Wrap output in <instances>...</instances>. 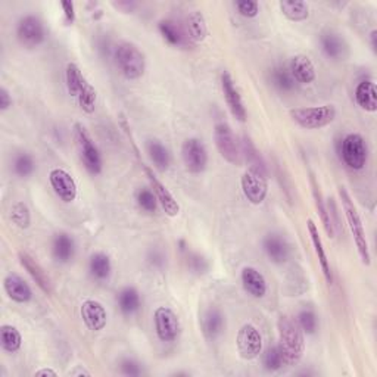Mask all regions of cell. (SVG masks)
Instances as JSON below:
<instances>
[{"label": "cell", "mask_w": 377, "mask_h": 377, "mask_svg": "<svg viewBox=\"0 0 377 377\" xmlns=\"http://www.w3.org/2000/svg\"><path fill=\"white\" fill-rule=\"evenodd\" d=\"M279 329V348L285 359V366L293 367L302 360L305 352V333L289 315H282L277 322Z\"/></svg>", "instance_id": "obj_1"}, {"label": "cell", "mask_w": 377, "mask_h": 377, "mask_svg": "<svg viewBox=\"0 0 377 377\" xmlns=\"http://www.w3.org/2000/svg\"><path fill=\"white\" fill-rule=\"evenodd\" d=\"M116 70L129 82H137L146 72V56L142 49L131 42H123L114 50Z\"/></svg>", "instance_id": "obj_2"}, {"label": "cell", "mask_w": 377, "mask_h": 377, "mask_svg": "<svg viewBox=\"0 0 377 377\" xmlns=\"http://www.w3.org/2000/svg\"><path fill=\"white\" fill-rule=\"evenodd\" d=\"M339 196H341L344 214L346 217V223H348V227L351 230L356 251H359V255L361 258L363 264L370 267L371 266V255H370V248H368V241H367V236H366L364 224H363V220L359 214V209H356V207L354 205V201L351 200L348 190L344 186L339 187Z\"/></svg>", "instance_id": "obj_3"}, {"label": "cell", "mask_w": 377, "mask_h": 377, "mask_svg": "<svg viewBox=\"0 0 377 377\" xmlns=\"http://www.w3.org/2000/svg\"><path fill=\"white\" fill-rule=\"evenodd\" d=\"M72 138L86 171L92 175L101 174L104 170L102 153L94 143L89 130L82 123H75L72 126Z\"/></svg>", "instance_id": "obj_4"}, {"label": "cell", "mask_w": 377, "mask_h": 377, "mask_svg": "<svg viewBox=\"0 0 377 377\" xmlns=\"http://www.w3.org/2000/svg\"><path fill=\"white\" fill-rule=\"evenodd\" d=\"M292 121L304 130H320L330 126L334 120L337 111L334 105H317V106H302L293 108L289 111Z\"/></svg>", "instance_id": "obj_5"}, {"label": "cell", "mask_w": 377, "mask_h": 377, "mask_svg": "<svg viewBox=\"0 0 377 377\" xmlns=\"http://www.w3.org/2000/svg\"><path fill=\"white\" fill-rule=\"evenodd\" d=\"M48 31L43 19L28 13L19 18L16 23V40L26 49H35L46 42Z\"/></svg>", "instance_id": "obj_6"}, {"label": "cell", "mask_w": 377, "mask_h": 377, "mask_svg": "<svg viewBox=\"0 0 377 377\" xmlns=\"http://www.w3.org/2000/svg\"><path fill=\"white\" fill-rule=\"evenodd\" d=\"M341 158L352 171H361L368 161V148L366 138L360 133H349L341 143Z\"/></svg>", "instance_id": "obj_7"}, {"label": "cell", "mask_w": 377, "mask_h": 377, "mask_svg": "<svg viewBox=\"0 0 377 377\" xmlns=\"http://www.w3.org/2000/svg\"><path fill=\"white\" fill-rule=\"evenodd\" d=\"M214 143L224 161L231 165L242 164V152L237 138L227 123H217L214 127Z\"/></svg>", "instance_id": "obj_8"}, {"label": "cell", "mask_w": 377, "mask_h": 377, "mask_svg": "<svg viewBox=\"0 0 377 377\" xmlns=\"http://www.w3.org/2000/svg\"><path fill=\"white\" fill-rule=\"evenodd\" d=\"M263 334L255 324L245 323L236 334V349L242 360L252 361L263 354Z\"/></svg>", "instance_id": "obj_9"}, {"label": "cell", "mask_w": 377, "mask_h": 377, "mask_svg": "<svg viewBox=\"0 0 377 377\" xmlns=\"http://www.w3.org/2000/svg\"><path fill=\"white\" fill-rule=\"evenodd\" d=\"M155 333L163 344L175 342L182 333V323L178 315L170 307H158L153 312Z\"/></svg>", "instance_id": "obj_10"}, {"label": "cell", "mask_w": 377, "mask_h": 377, "mask_svg": "<svg viewBox=\"0 0 377 377\" xmlns=\"http://www.w3.org/2000/svg\"><path fill=\"white\" fill-rule=\"evenodd\" d=\"M182 160L190 174H202L208 167V151L201 138H186L182 145Z\"/></svg>", "instance_id": "obj_11"}, {"label": "cell", "mask_w": 377, "mask_h": 377, "mask_svg": "<svg viewBox=\"0 0 377 377\" xmlns=\"http://www.w3.org/2000/svg\"><path fill=\"white\" fill-rule=\"evenodd\" d=\"M49 185L56 197L64 204H72L78 196V186L71 173L55 167L49 171Z\"/></svg>", "instance_id": "obj_12"}, {"label": "cell", "mask_w": 377, "mask_h": 377, "mask_svg": "<svg viewBox=\"0 0 377 377\" xmlns=\"http://www.w3.org/2000/svg\"><path fill=\"white\" fill-rule=\"evenodd\" d=\"M241 187L244 196L252 205H261L268 195L267 177L255 171L246 170L241 177Z\"/></svg>", "instance_id": "obj_13"}, {"label": "cell", "mask_w": 377, "mask_h": 377, "mask_svg": "<svg viewBox=\"0 0 377 377\" xmlns=\"http://www.w3.org/2000/svg\"><path fill=\"white\" fill-rule=\"evenodd\" d=\"M222 90L226 99V104L231 112V115L236 118L237 121L245 123L246 118H248V111L246 106L244 104V97L237 89L233 77L229 71H223L222 74Z\"/></svg>", "instance_id": "obj_14"}, {"label": "cell", "mask_w": 377, "mask_h": 377, "mask_svg": "<svg viewBox=\"0 0 377 377\" xmlns=\"http://www.w3.org/2000/svg\"><path fill=\"white\" fill-rule=\"evenodd\" d=\"M143 165V170H145V174L148 177L149 180V185H151V189L152 192L155 193L158 202H160L163 211L165 212V215L174 218L177 217L178 214H180V205H178L177 200L174 197V195L168 190V187L160 180V178L156 177V174L153 173L152 168H149L148 165L142 164Z\"/></svg>", "instance_id": "obj_15"}, {"label": "cell", "mask_w": 377, "mask_h": 377, "mask_svg": "<svg viewBox=\"0 0 377 377\" xmlns=\"http://www.w3.org/2000/svg\"><path fill=\"white\" fill-rule=\"evenodd\" d=\"M80 317L90 332H102L108 324V311L97 300H86L80 307Z\"/></svg>", "instance_id": "obj_16"}, {"label": "cell", "mask_w": 377, "mask_h": 377, "mask_svg": "<svg viewBox=\"0 0 377 377\" xmlns=\"http://www.w3.org/2000/svg\"><path fill=\"white\" fill-rule=\"evenodd\" d=\"M4 289L9 300L16 304H28L33 300V289L23 275L9 273L4 279Z\"/></svg>", "instance_id": "obj_17"}, {"label": "cell", "mask_w": 377, "mask_h": 377, "mask_svg": "<svg viewBox=\"0 0 377 377\" xmlns=\"http://www.w3.org/2000/svg\"><path fill=\"white\" fill-rule=\"evenodd\" d=\"M263 249L273 264L280 266L289 260L290 245L288 244L285 237L279 233L267 234L263 241Z\"/></svg>", "instance_id": "obj_18"}, {"label": "cell", "mask_w": 377, "mask_h": 377, "mask_svg": "<svg viewBox=\"0 0 377 377\" xmlns=\"http://www.w3.org/2000/svg\"><path fill=\"white\" fill-rule=\"evenodd\" d=\"M201 330L207 341H217L226 330V315L220 308L211 307L201 317Z\"/></svg>", "instance_id": "obj_19"}, {"label": "cell", "mask_w": 377, "mask_h": 377, "mask_svg": "<svg viewBox=\"0 0 377 377\" xmlns=\"http://www.w3.org/2000/svg\"><path fill=\"white\" fill-rule=\"evenodd\" d=\"M18 258H19V263H21V266L24 267V270L30 274L33 282L37 285V288L40 289L43 293L50 295L52 293V282H50V277L45 271V268L38 264L28 252L21 251L18 253Z\"/></svg>", "instance_id": "obj_20"}, {"label": "cell", "mask_w": 377, "mask_h": 377, "mask_svg": "<svg viewBox=\"0 0 377 377\" xmlns=\"http://www.w3.org/2000/svg\"><path fill=\"white\" fill-rule=\"evenodd\" d=\"M241 283L244 290L255 300H261L267 295L268 285L264 274L255 267H244L241 271Z\"/></svg>", "instance_id": "obj_21"}, {"label": "cell", "mask_w": 377, "mask_h": 377, "mask_svg": "<svg viewBox=\"0 0 377 377\" xmlns=\"http://www.w3.org/2000/svg\"><path fill=\"white\" fill-rule=\"evenodd\" d=\"M307 230H308V234H310L311 244L314 246V252H315L317 258H319V263H320L324 279H326V282L329 285H332L333 283V273H332L329 256L326 253V248H324L323 239H322L320 231H319V226H317L314 223V220H311V218H308V222H307Z\"/></svg>", "instance_id": "obj_22"}, {"label": "cell", "mask_w": 377, "mask_h": 377, "mask_svg": "<svg viewBox=\"0 0 377 377\" xmlns=\"http://www.w3.org/2000/svg\"><path fill=\"white\" fill-rule=\"evenodd\" d=\"M289 71L293 77L295 83L300 84H312L317 78V70L314 62L307 55H295L290 59L289 64Z\"/></svg>", "instance_id": "obj_23"}, {"label": "cell", "mask_w": 377, "mask_h": 377, "mask_svg": "<svg viewBox=\"0 0 377 377\" xmlns=\"http://www.w3.org/2000/svg\"><path fill=\"white\" fill-rule=\"evenodd\" d=\"M320 45L324 56L330 61H344L348 56V45L345 38L334 31H326L320 37Z\"/></svg>", "instance_id": "obj_24"}, {"label": "cell", "mask_w": 377, "mask_h": 377, "mask_svg": "<svg viewBox=\"0 0 377 377\" xmlns=\"http://www.w3.org/2000/svg\"><path fill=\"white\" fill-rule=\"evenodd\" d=\"M75 241L68 233H58L52 241V256L59 264H68L75 256Z\"/></svg>", "instance_id": "obj_25"}, {"label": "cell", "mask_w": 377, "mask_h": 377, "mask_svg": "<svg viewBox=\"0 0 377 377\" xmlns=\"http://www.w3.org/2000/svg\"><path fill=\"white\" fill-rule=\"evenodd\" d=\"M355 102L363 111L374 114L377 111V87L373 80H363L355 87Z\"/></svg>", "instance_id": "obj_26"}, {"label": "cell", "mask_w": 377, "mask_h": 377, "mask_svg": "<svg viewBox=\"0 0 377 377\" xmlns=\"http://www.w3.org/2000/svg\"><path fill=\"white\" fill-rule=\"evenodd\" d=\"M89 273L96 282H108L112 274V261L106 252L97 251L89 258Z\"/></svg>", "instance_id": "obj_27"}, {"label": "cell", "mask_w": 377, "mask_h": 377, "mask_svg": "<svg viewBox=\"0 0 377 377\" xmlns=\"http://www.w3.org/2000/svg\"><path fill=\"white\" fill-rule=\"evenodd\" d=\"M158 31H160V34L170 46L173 48L187 46L189 37L186 31L175 21H173V19H161V21L158 23Z\"/></svg>", "instance_id": "obj_28"}, {"label": "cell", "mask_w": 377, "mask_h": 377, "mask_svg": "<svg viewBox=\"0 0 377 377\" xmlns=\"http://www.w3.org/2000/svg\"><path fill=\"white\" fill-rule=\"evenodd\" d=\"M186 34L189 40L195 43H201L209 34L207 18L201 11H192L186 16Z\"/></svg>", "instance_id": "obj_29"}, {"label": "cell", "mask_w": 377, "mask_h": 377, "mask_svg": "<svg viewBox=\"0 0 377 377\" xmlns=\"http://www.w3.org/2000/svg\"><path fill=\"white\" fill-rule=\"evenodd\" d=\"M116 304L126 317L136 315L142 308V296L134 286H126L116 293Z\"/></svg>", "instance_id": "obj_30"}, {"label": "cell", "mask_w": 377, "mask_h": 377, "mask_svg": "<svg viewBox=\"0 0 377 377\" xmlns=\"http://www.w3.org/2000/svg\"><path fill=\"white\" fill-rule=\"evenodd\" d=\"M310 183H311V189H312V197H314V204H315V208H317V214H319V217H320L322 224H323L327 236L330 237V239H333V237H334L333 220H332L327 204L324 201L323 193L320 190L319 183H317V180H315L314 174H311V177H310Z\"/></svg>", "instance_id": "obj_31"}, {"label": "cell", "mask_w": 377, "mask_h": 377, "mask_svg": "<svg viewBox=\"0 0 377 377\" xmlns=\"http://www.w3.org/2000/svg\"><path fill=\"white\" fill-rule=\"evenodd\" d=\"M146 152L155 170L161 171V173L168 171L173 160H171L170 149L164 143L156 141V138H153V141H148Z\"/></svg>", "instance_id": "obj_32"}, {"label": "cell", "mask_w": 377, "mask_h": 377, "mask_svg": "<svg viewBox=\"0 0 377 377\" xmlns=\"http://www.w3.org/2000/svg\"><path fill=\"white\" fill-rule=\"evenodd\" d=\"M241 152H242V156L245 158V161L249 165L248 170L268 177V171H267V165H266L264 158L261 156L260 151L256 149V146L252 143L251 138L246 137V136L244 137V141H242Z\"/></svg>", "instance_id": "obj_33"}, {"label": "cell", "mask_w": 377, "mask_h": 377, "mask_svg": "<svg viewBox=\"0 0 377 377\" xmlns=\"http://www.w3.org/2000/svg\"><path fill=\"white\" fill-rule=\"evenodd\" d=\"M90 82L83 74L82 68L78 67L75 62H68L65 67V86L68 90V94L74 99L80 94V92L89 84Z\"/></svg>", "instance_id": "obj_34"}, {"label": "cell", "mask_w": 377, "mask_h": 377, "mask_svg": "<svg viewBox=\"0 0 377 377\" xmlns=\"http://www.w3.org/2000/svg\"><path fill=\"white\" fill-rule=\"evenodd\" d=\"M279 8L292 23H304L310 18V6L302 0H283L279 4Z\"/></svg>", "instance_id": "obj_35"}, {"label": "cell", "mask_w": 377, "mask_h": 377, "mask_svg": "<svg viewBox=\"0 0 377 377\" xmlns=\"http://www.w3.org/2000/svg\"><path fill=\"white\" fill-rule=\"evenodd\" d=\"M0 346L8 354H16L23 346V334L12 324L0 326Z\"/></svg>", "instance_id": "obj_36"}, {"label": "cell", "mask_w": 377, "mask_h": 377, "mask_svg": "<svg viewBox=\"0 0 377 377\" xmlns=\"http://www.w3.org/2000/svg\"><path fill=\"white\" fill-rule=\"evenodd\" d=\"M12 170L18 178H30L35 173V161L33 155L28 152L16 153L12 161Z\"/></svg>", "instance_id": "obj_37"}, {"label": "cell", "mask_w": 377, "mask_h": 377, "mask_svg": "<svg viewBox=\"0 0 377 377\" xmlns=\"http://www.w3.org/2000/svg\"><path fill=\"white\" fill-rule=\"evenodd\" d=\"M271 84L282 93H289L295 89V80L290 74V71L285 67H275L271 71Z\"/></svg>", "instance_id": "obj_38"}, {"label": "cell", "mask_w": 377, "mask_h": 377, "mask_svg": "<svg viewBox=\"0 0 377 377\" xmlns=\"http://www.w3.org/2000/svg\"><path fill=\"white\" fill-rule=\"evenodd\" d=\"M9 218H11V222L18 229L27 230L31 226V212H30V208L24 202H21V201H16V202L12 204L11 211H9Z\"/></svg>", "instance_id": "obj_39"}, {"label": "cell", "mask_w": 377, "mask_h": 377, "mask_svg": "<svg viewBox=\"0 0 377 377\" xmlns=\"http://www.w3.org/2000/svg\"><path fill=\"white\" fill-rule=\"evenodd\" d=\"M263 366L270 373H277L285 367V359L279 345L267 348L263 354Z\"/></svg>", "instance_id": "obj_40"}, {"label": "cell", "mask_w": 377, "mask_h": 377, "mask_svg": "<svg viewBox=\"0 0 377 377\" xmlns=\"http://www.w3.org/2000/svg\"><path fill=\"white\" fill-rule=\"evenodd\" d=\"M136 202L138 208L148 214H155L158 209V205H160V202H158L156 196L151 187L138 189L136 193Z\"/></svg>", "instance_id": "obj_41"}, {"label": "cell", "mask_w": 377, "mask_h": 377, "mask_svg": "<svg viewBox=\"0 0 377 377\" xmlns=\"http://www.w3.org/2000/svg\"><path fill=\"white\" fill-rule=\"evenodd\" d=\"M296 323L300 324L301 330L305 334H310V336L314 334L317 329H319V319H317V314L308 308L300 311V314H297L296 317Z\"/></svg>", "instance_id": "obj_42"}, {"label": "cell", "mask_w": 377, "mask_h": 377, "mask_svg": "<svg viewBox=\"0 0 377 377\" xmlns=\"http://www.w3.org/2000/svg\"><path fill=\"white\" fill-rule=\"evenodd\" d=\"M234 8L237 13L248 19H253L260 15V4L255 0H237L234 2Z\"/></svg>", "instance_id": "obj_43"}, {"label": "cell", "mask_w": 377, "mask_h": 377, "mask_svg": "<svg viewBox=\"0 0 377 377\" xmlns=\"http://www.w3.org/2000/svg\"><path fill=\"white\" fill-rule=\"evenodd\" d=\"M120 368H121V373L124 376H129V377H138V376L143 374V370H142L141 363H137L133 359L123 360L121 364H120Z\"/></svg>", "instance_id": "obj_44"}, {"label": "cell", "mask_w": 377, "mask_h": 377, "mask_svg": "<svg viewBox=\"0 0 377 377\" xmlns=\"http://www.w3.org/2000/svg\"><path fill=\"white\" fill-rule=\"evenodd\" d=\"M61 8L64 12V19L68 26H72L75 23V5L74 2H70V0H65V2H61Z\"/></svg>", "instance_id": "obj_45"}, {"label": "cell", "mask_w": 377, "mask_h": 377, "mask_svg": "<svg viewBox=\"0 0 377 377\" xmlns=\"http://www.w3.org/2000/svg\"><path fill=\"white\" fill-rule=\"evenodd\" d=\"M13 101H12V96H11V92L2 86L0 87V111L2 112H6L8 109H11Z\"/></svg>", "instance_id": "obj_46"}, {"label": "cell", "mask_w": 377, "mask_h": 377, "mask_svg": "<svg viewBox=\"0 0 377 377\" xmlns=\"http://www.w3.org/2000/svg\"><path fill=\"white\" fill-rule=\"evenodd\" d=\"M164 260H165L164 255H163L161 252H158V251H153V252H151V255H149V261H151L153 266H156V267L164 266V263H165Z\"/></svg>", "instance_id": "obj_47"}, {"label": "cell", "mask_w": 377, "mask_h": 377, "mask_svg": "<svg viewBox=\"0 0 377 377\" xmlns=\"http://www.w3.org/2000/svg\"><path fill=\"white\" fill-rule=\"evenodd\" d=\"M34 376H37V377H46V376L56 377V376H58V371H55V370L50 368V367H45V368L37 370V371L34 373Z\"/></svg>", "instance_id": "obj_48"}, {"label": "cell", "mask_w": 377, "mask_h": 377, "mask_svg": "<svg viewBox=\"0 0 377 377\" xmlns=\"http://www.w3.org/2000/svg\"><path fill=\"white\" fill-rule=\"evenodd\" d=\"M70 376H75V377H82V376H86V377H89V376H92V373H90L89 370H86L83 366H78L75 370L70 371Z\"/></svg>", "instance_id": "obj_49"}, {"label": "cell", "mask_w": 377, "mask_h": 377, "mask_svg": "<svg viewBox=\"0 0 377 377\" xmlns=\"http://www.w3.org/2000/svg\"><path fill=\"white\" fill-rule=\"evenodd\" d=\"M115 6L116 8H120V9H127V12H131L137 5L136 4H133V2H118V4H115Z\"/></svg>", "instance_id": "obj_50"}, {"label": "cell", "mask_w": 377, "mask_h": 377, "mask_svg": "<svg viewBox=\"0 0 377 377\" xmlns=\"http://www.w3.org/2000/svg\"><path fill=\"white\" fill-rule=\"evenodd\" d=\"M370 42H371V49L376 52V49H377V31L376 30H373L370 33Z\"/></svg>", "instance_id": "obj_51"}]
</instances>
